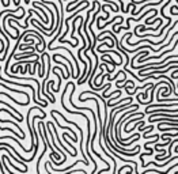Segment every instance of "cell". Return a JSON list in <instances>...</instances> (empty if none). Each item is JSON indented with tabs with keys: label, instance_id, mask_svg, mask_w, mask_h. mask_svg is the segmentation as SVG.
<instances>
[{
	"label": "cell",
	"instance_id": "cell-1",
	"mask_svg": "<svg viewBox=\"0 0 178 174\" xmlns=\"http://www.w3.org/2000/svg\"><path fill=\"white\" fill-rule=\"evenodd\" d=\"M177 45H178V41L176 40V41H174V44H173V48H171V49H167V50L162 52V53H160V54H156V56H152V57H147V56H145V57H141V56H139V57H138V59H139V60H138V63H144V61H150V60H158V59H160V57H163V56H165V54H167L169 52L174 50V49L177 48Z\"/></svg>",
	"mask_w": 178,
	"mask_h": 174
},
{
	"label": "cell",
	"instance_id": "cell-2",
	"mask_svg": "<svg viewBox=\"0 0 178 174\" xmlns=\"http://www.w3.org/2000/svg\"><path fill=\"white\" fill-rule=\"evenodd\" d=\"M177 166H178V163H174L173 165V166H170V167H169V169L167 170H166V172H158V170H156V169H147V167H145V169H144V172H143V173H136V174H145V173H155L156 172V174H169V172H170V170H173V169H177Z\"/></svg>",
	"mask_w": 178,
	"mask_h": 174
},
{
	"label": "cell",
	"instance_id": "cell-3",
	"mask_svg": "<svg viewBox=\"0 0 178 174\" xmlns=\"http://www.w3.org/2000/svg\"><path fill=\"white\" fill-rule=\"evenodd\" d=\"M177 7H178V5H171V7H170V14H171V15H174V16L178 15V14H177Z\"/></svg>",
	"mask_w": 178,
	"mask_h": 174
},
{
	"label": "cell",
	"instance_id": "cell-4",
	"mask_svg": "<svg viewBox=\"0 0 178 174\" xmlns=\"http://www.w3.org/2000/svg\"><path fill=\"white\" fill-rule=\"evenodd\" d=\"M177 74H178V68H174V69H173V74H171V79H173V80L178 78V76H177Z\"/></svg>",
	"mask_w": 178,
	"mask_h": 174
},
{
	"label": "cell",
	"instance_id": "cell-5",
	"mask_svg": "<svg viewBox=\"0 0 178 174\" xmlns=\"http://www.w3.org/2000/svg\"><path fill=\"white\" fill-rule=\"evenodd\" d=\"M118 2H120V4H121V10H122V11H124V12H125V8H124V3H122L121 0H118Z\"/></svg>",
	"mask_w": 178,
	"mask_h": 174
},
{
	"label": "cell",
	"instance_id": "cell-6",
	"mask_svg": "<svg viewBox=\"0 0 178 174\" xmlns=\"http://www.w3.org/2000/svg\"><path fill=\"white\" fill-rule=\"evenodd\" d=\"M174 152H177V154H178V146L174 147Z\"/></svg>",
	"mask_w": 178,
	"mask_h": 174
},
{
	"label": "cell",
	"instance_id": "cell-7",
	"mask_svg": "<svg viewBox=\"0 0 178 174\" xmlns=\"http://www.w3.org/2000/svg\"><path fill=\"white\" fill-rule=\"evenodd\" d=\"M2 3H3V5H4V7H5V3H4V0H2Z\"/></svg>",
	"mask_w": 178,
	"mask_h": 174
}]
</instances>
